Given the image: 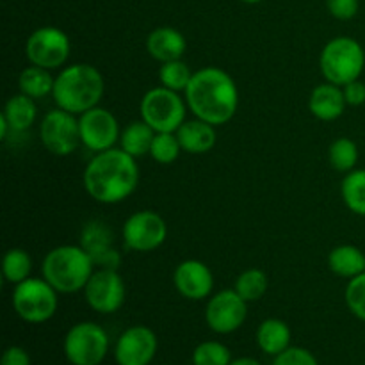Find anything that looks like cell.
Returning a JSON list of instances; mask_svg holds the SVG:
<instances>
[{
	"label": "cell",
	"mask_w": 365,
	"mask_h": 365,
	"mask_svg": "<svg viewBox=\"0 0 365 365\" xmlns=\"http://www.w3.org/2000/svg\"><path fill=\"white\" fill-rule=\"evenodd\" d=\"M139 184L138 159L121 148L93 157L84 170V189L95 202L113 205L127 200Z\"/></svg>",
	"instance_id": "6da1fadb"
},
{
	"label": "cell",
	"mask_w": 365,
	"mask_h": 365,
	"mask_svg": "<svg viewBox=\"0 0 365 365\" xmlns=\"http://www.w3.org/2000/svg\"><path fill=\"white\" fill-rule=\"evenodd\" d=\"M185 103L198 120L207 121L214 127L225 125L237 113V84L221 68H202L192 75L185 89Z\"/></svg>",
	"instance_id": "7a4b0ae2"
},
{
	"label": "cell",
	"mask_w": 365,
	"mask_h": 365,
	"mask_svg": "<svg viewBox=\"0 0 365 365\" xmlns=\"http://www.w3.org/2000/svg\"><path fill=\"white\" fill-rule=\"evenodd\" d=\"M106 89L102 73L91 64L77 63L63 68L53 84V100L57 107L81 116L100 103Z\"/></svg>",
	"instance_id": "3957f363"
},
{
	"label": "cell",
	"mask_w": 365,
	"mask_h": 365,
	"mask_svg": "<svg viewBox=\"0 0 365 365\" xmlns=\"http://www.w3.org/2000/svg\"><path fill=\"white\" fill-rule=\"evenodd\" d=\"M43 278L61 294L84 291L95 273V262L81 245H63L50 250L41 264Z\"/></svg>",
	"instance_id": "277c9868"
},
{
	"label": "cell",
	"mask_w": 365,
	"mask_h": 365,
	"mask_svg": "<svg viewBox=\"0 0 365 365\" xmlns=\"http://www.w3.org/2000/svg\"><path fill=\"white\" fill-rule=\"evenodd\" d=\"M365 66V52L356 39L339 36L324 45L319 57V68L327 82L346 86L359 81Z\"/></svg>",
	"instance_id": "5b68a950"
},
{
	"label": "cell",
	"mask_w": 365,
	"mask_h": 365,
	"mask_svg": "<svg viewBox=\"0 0 365 365\" xmlns=\"http://www.w3.org/2000/svg\"><path fill=\"white\" fill-rule=\"evenodd\" d=\"M59 292L45 278H27L14 285L13 309L21 321L43 324L52 319L59 307Z\"/></svg>",
	"instance_id": "8992f818"
},
{
	"label": "cell",
	"mask_w": 365,
	"mask_h": 365,
	"mask_svg": "<svg viewBox=\"0 0 365 365\" xmlns=\"http://www.w3.org/2000/svg\"><path fill=\"white\" fill-rule=\"evenodd\" d=\"M63 351L71 365H100L109 353V335L100 324L82 321L64 335Z\"/></svg>",
	"instance_id": "52a82bcc"
},
{
	"label": "cell",
	"mask_w": 365,
	"mask_h": 365,
	"mask_svg": "<svg viewBox=\"0 0 365 365\" xmlns=\"http://www.w3.org/2000/svg\"><path fill=\"white\" fill-rule=\"evenodd\" d=\"M185 107L180 95L164 86L152 88L141 100V120L155 132H177L185 121Z\"/></svg>",
	"instance_id": "ba28073f"
},
{
	"label": "cell",
	"mask_w": 365,
	"mask_h": 365,
	"mask_svg": "<svg viewBox=\"0 0 365 365\" xmlns=\"http://www.w3.org/2000/svg\"><path fill=\"white\" fill-rule=\"evenodd\" d=\"M70 52L71 41L66 32L50 25L36 29L25 43V56L29 63L46 70L63 66L70 57Z\"/></svg>",
	"instance_id": "9c48e42d"
},
{
	"label": "cell",
	"mask_w": 365,
	"mask_h": 365,
	"mask_svg": "<svg viewBox=\"0 0 365 365\" xmlns=\"http://www.w3.org/2000/svg\"><path fill=\"white\" fill-rule=\"evenodd\" d=\"M39 138L43 146L57 157H66L81 145V128L75 114L63 109H53L45 114L39 125Z\"/></svg>",
	"instance_id": "30bf717a"
},
{
	"label": "cell",
	"mask_w": 365,
	"mask_h": 365,
	"mask_svg": "<svg viewBox=\"0 0 365 365\" xmlns=\"http://www.w3.org/2000/svg\"><path fill=\"white\" fill-rule=\"evenodd\" d=\"M121 237L127 250L148 253L164 245L168 237V225L153 210H139L125 221Z\"/></svg>",
	"instance_id": "8fae6325"
},
{
	"label": "cell",
	"mask_w": 365,
	"mask_h": 365,
	"mask_svg": "<svg viewBox=\"0 0 365 365\" xmlns=\"http://www.w3.org/2000/svg\"><path fill=\"white\" fill-rule=\"evenodd\" d=\"M84 298L95 312L107 316V314L118 312L123 307L125 298H127V287H125V282L118 269L100 267L86 284Z\"/></svg>",
	"instance_id": "7c38bea8"
},
{
	"label": "cell",
	"mask_w": 365,
	"mask_h": 365,
	"mask_svg": "<svg viewBox=\"0 0 365 365\" xmlns=\"http://www.w3.org/2000/svg\"><path fill=\"white\" fill-rule=\"evenodd\" d=\"M248 316V302L235 292V289H227L210 296L205 307L207 327L220 335H228L237 331L245 324Z\"/></svg>",
	"instance_id": "4fadbf2b"
},
{
	"label": "cell",
	"mask_w": 365,
	"mask_h": 365,
	"mask_svg": "<svg viewBox=\"0 0 365 365\" xmlns=\"http://www.w3.org/2000/svg\"><path fill=\"white\" fill-rule=\"evenodd\" d=\"M81 143L91 152H106L120 141V125L116 116L103 107H93L78 118Z\"/></svg>",
	"instance_id": "5bb4252c"
},
{
	"label": "cell",
	"mask_w": 365,
	"mask_h": 365,
	"mask_svg": "<svg viewBox=\"0 0 365 365\" xmlns=\"http://www.w3.org/2000/svg\"><path fill=\"white\" fill-rule=\"evenodd\" d=\"M159 349V341L152 328L130 327L120 335L114 346V359L118 365H150Z\"/></svg>",
	"instance_id": "9a60e30c"
},
{
	"label": "cell",
	"mask_w": 365,
	"mask_h": 365,
	"mask_svg": "<svg viewBox=\"0 0 365 365\" xmlns=\"http://www.w3.org/2000/svg\"><path fill=\"white\" fill-rule=\"evenodd\" d=\"M81 246L91 257L95 267L118 269L121 266V255L114 246L113 230L103 221L93 220L84 225L81 232Z\"/></svg>",
	"instance_id": "2e32d148"
},
{
	"label": "cell",
	"mask_w": 365,
	"mask_h": 365,
	"mask_svg": "<svg viewBox=\"0 0 365 365\" xmlns=\"http://www.w3.org/2000/svg\"><path fill=\"white\" fill-rule=\"evenodd\" d=\"M173 284L178 294L191 302H200L212 294L214 274L207 264L200 260H184L175 267Z\"/></svg>",
	"instance_id": "e0dca14e"
},
{
	"label": "cell",
	"mask_w": 365,
	"mask_h": 365,
	"mask_svg": "<svg viewBox=\"0 0 365 365\" xmlns=\"http://www.w3.org/2000/svg\"><path fill=\"white\" fill-rule=\"evenodd\" d=\"M187 48L184 34L173 27H157L146 38V50L160 64L182 59Z\"/></svg>",
	"instance_id": "ac0fdd59"
},
{
	"label": "cell",
	"mask_w": 365,
	"mask_h": 365,
	"mask_svg": "<svg viewBox=\"0 0 365 365\" xmlns=\"http://www.w3.org/2000/svg\"><path fill=\"white\" fill-rule=\"evenodd\" d=\"M346 106L348 103H346L342 88L337 84H331V82L319 84L310 93L309 109L321 121H334L341 118Z\"/></svg>",
	"instance_id": "d6986e66"
},
{
	"label": "cell",
	"mask_w": 365,
	"mask_h": 365,
	"mask_svg": "<svg viewBox=\"0 0 365 365\" xmlns=\"http://www.w3.org/2000/svg\"><path fill=\"white\" fill-rule=\"evenodd\" d=\"M177 138L184 152L200 155V153H207L214 148L217 135L214 125L196 118V120L182 123V127L177 130Z\"/></svg>",
	"instance_id": "ffe728a7"
},
{
	"label": "cell",
	"mask_w": 365,
	"mask_h": 365,
	"mask_svg": "<svg viewBox=\"0 0 365 365\" xmlns=\"http://www.w3.org/2000/svg\"><path fill=\"white\" fill-rule=\"evenodd\" d=\"M291 328L285 321L277 319V317H269V319L262 321L260 327L257 328V344L262 349L266 355L278 356L284 353L285 349L291 348Z\"/></svg>",
	"instance_id": "44dd1931"
},
{
	"label": "cell",
	"mask_w": 365,
	"mask_h": 365,
	"mask_svg": "<svg viewBox=\"0 0 365 365\" xmlns=\"http://www.w3.org/2000/svg\"><path fill=\"white\" fill-rule=\"evenodd\" d=\"M2 116L7 121V125H9V132L20 134V132L29 130L34 125L36 116H38L34 98L24 95V93L11 96L6 102Z\"/></svg>",
	"instance_id": "7402d4cb"
},
{
	"label": "cell",
	"mask_w": 365,
	"mask_h": 365,
	"mask_svg": "<svg viewBox=\"0 0 365 365\" xmlns=\"http://www.w3.org/2000/svg\"><path fill=\"white\" fill-rule=\"evenodd\" d=\"M328 267L337 277L355 278L365 271V255L360 248L353 245L337 246L328 255Z\"/></svg>",
	"instance_id": "603a6c76"
},
{
	"label": "cell",
	"mask_w": 365,
	"mask_h": 365,
	"mask_svg": "<svg viewBox=\"0 0 365 365\" xmlns=\"http://www.w3.org/2000/svg\"><path fill=\"white\" fill-rule=\"evenodd\" d=\"M157 132L146 121H132L120 135V148L134 159L150 155Z\"/></svg>",
	"instance_id": "cb8c5ba5"
},
{
	"label": "cell",
	"mask_w": 365,
	"mask_h": 365,
	"mask_svg": "<svg viewBox=\"0 0 365 365\" xmlns=\"http://www.w3.org/2000/svg\"><path fill=\"white\" fill-rule=\"evenodd\" d=\"M53 84H56V78L50 75V70L41 66H34V64L25 68L20 73V78H18L20 93H24V95L31 96L34 100L45 98L46 95H52Z\"/></svg>",
	"instance_id": "d4e9b609"
},
{
	"label": "cell",
	"mask_w": 365,
	"mask_h": 365,
	"mask_svg": "<svg viewBox=\"0 0 365 365\" xmlns=\"http://www.w3.org/2000/svg\"><path fill=\"white\" fill-rule=\"evenodd\" d=\"M346 207L356 216H365V170H353L346 175L341 185Z\"/></svg>",
	"instance_id": "484cf974"
},
{
	"label": "cell",
	"mask_w": 365,
	"mask_h": 365,
	"mask_svg": "<svg viewBox=\"0 0 365 365\" xmlns=\"http://www.w3.org/2000/svg\"><path fill=\"white\" fill-rule=\"evenodd\" d=\"M267 287H269V278H267V274L262 269L252 267V269H246L239 274L234 289L245 302L250 303L262 298L267 292Z\"/></svg>",
	"instance_id": "4316f807"
},
{
	"label": "cell",
	"mask_w": 365,
	"mask_h": 365,
	"mask_svg": "<svg viewBox=\"0 0 365 365\" xmlns=\"http://www.w3.org/2000/svg\"><path fill=\"white\" fill-rule=\"evenodd\" d=\"M32 271V260L25 250L21 248H11L9 252L4 255L2 262V274L6 282L16 285L20 282L31 278Z\"/></svg>",
	"instance_id": "83f0119b"
},
{
	"label": "cell",
	"mask_w": 365,
	"mask_h": 365,
	"mask_svg": "<svg viewBox=\"0 0 365 365\" xmlns=\"http://www.w3.org/2000/svg\"><path fill=\"white\" fill-rule=\"evenodd\" d=\"M328 160H330L331 168L341 173H349L355 170L356 163H359V148L355 143L348 138L335 139L328 150Z\"/></svg>",
	"instance_id": "f1b7e54d"
},
{
	"label": "cell",
	"mask_w": 365,
	"mask_h": 365,
	"mask_svg": "<svg viewBox=\"0 0 365 365\" xmlns=\"http://www.w3.org/2000/svg\"><path fill=\"white\" fill-rule=\"evenodd\" d=\"M192 71L189 70L187 63H184L182 59L168 61V63H163L159 68V81L160 86L168 89H173V91L180 93L185 91L192 78Z\"/></svg>",
	"instance_id": "f546056e"
},
{
	"label": "cell",
	"mask_w": 365,
	"mask_h": 365,
	"mask_svg": "<svg viewBox=\"0 0 365 365\" xmlns=\"http://www.w3.org/2000/svg\"><path fill=\"white\" fill-rule=\"evenodd\" d=\"M180 152H184L177 132H157L153 138L150 157L159 164H171L178 159Z\"/></svg>",
	"instance_id": "4dcf8cb0"
},
{
	"label": "cell",
	"mask_w": 365,
	"mask_h": 365,
	"mask_svg": "<svg viewBox=\"0 0 365 365\" xmlns=\"http://www.w3.org/2000/svg\"><path fill=\"white\" fill-rule=\"evenodd\" d=\"M232 353L223 342L205 341L192 351V365H230Z\"/></svg>",
	"instance_id": "1f68e13d"
},
{
	"label": "cell",
	"mask_w": 365,
	"mask_h": 365,
	"mask_svg": "<svg viewBox=\"0 0 365 365\" xmlns=\"http://www.w3.org/2000/svg\"><path fill=\"white\" fill-rule=\"evenodd\" d=\"M344 296L349 312L365 323V271L348 282Z\"/></svg>",
	"instance_id": "d6a6232c"
},
{
	"label": "cell",
	"mask_w": 365,
	"mask_h": 365,
	"mask_svg": "<svg viewBox=\"0 0 365 365\" xmlns=\"http://www.w3.org/2000/svg\"><path fill=\"white\" fill-rule=\"evenodd\" d=\"M273 365H319V362H317L314 353H310L309 349L291 346L284 353L274 356Z\"/></svg>",
	"instance_id": "836d02e7"
},
{
	"label": "cell",
	"mask_w": 365,
	"mask_h": 365,
	"mask_svg": "<svg viewBox=\"0 0 365 365\" xmlns=\"http://www.w3.org/2000/svg\"><path fill=\"white\" fill-rule=\"evenodd\" d=\"M359 0H327L330 14L337 20H351L359 13Z\"/></svg>",
	"instance_id": "e575fe53"
},
{
	"label": "cell",
	"mask_w": 365,
	"mask_h": 365,
	"mask_svg": "<svg viewBox=\"0 0 365 365\" xmlns=\"http://www.w3.org/2000/svg\"><path fill=\"white\" fill-rule=\"evenodd\" d=\"M342 91H344V98L348 106L359 107L365 102V84L362 81H353L349 84L342 86Z\"/></svg>",
	"instance_id": "d590c367"
},
{
	"label": "cell",
	"mask_w": 365,
	"mask_h": 365,
	"mask_svg": "<svg viewBox=\"0 0 365 365\" xmlns=\"http://www.w3.org/2000/svg\"><path fill=\"white\" fill-rule=\"evenodd\" d=\"M0 365H31V355L21 346H11L4 351Z\"/></svg>",
	"instance_id": "8d00e7d4"
},
{
	"label": "cell",
	"mask_w": 365,
	"mask_h": 365,
	"mask_svg": "<svg viewBox=\"0 0 365 365\" xmlns=\"http://www.w3.org/2000/svg\"><path fill=\"white\" fill-rule=\"evenodd\" d=\"M230 365H262L259 360L252 359V356H242V359H235L232 360Z\"/></svg>",
	"instance_id": "74e56055"
},
{
	"label": "cell",
	"mask_w": 365,
	"mask_h": 365,
	"mask_svg": "<svg viewBox=\"0 0 365 365\" xmlns=\"http://www.w3.org/2000/svg\"><path fill=\"white\" fill-rule=\"evenodd\" d=\"M241 2H245V4H259V2H262V0H241Z\"/></svg>",
	"instance_id": "f35d334b"
}]
</instances>
